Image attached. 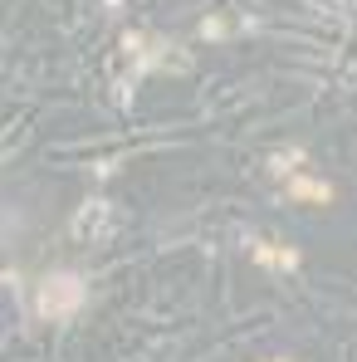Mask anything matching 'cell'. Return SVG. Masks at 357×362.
Listing matches in <instances>:
<instances>
[{
	"label": "cell",
	"instance_id": "obj_3",
	"mask_svg": "<svg viewBox=\"0 0 357 362\" xmlns=\"http://www.w3.org/2000/svg\"><path fill=\"white\" fill-rule=\"evenodd\" d=\"M250 255H254V264H264V269H298V250H279V245H264V240H250Z\"/></svg>",
	"mask_w": 357,
	"mask_h": 362
},
{
	"label": "cell",
	"instance_id": "obj_2",
	"mask_svg": "<svg viewBox=\"0 0 357 362\" xmlns=\"http://www.w3.org/2000/svg\"><path fill=\"white\" fill-rule=\"evenodd\" d=\"M113 216H118V211H113L108 201H88V206L78 211V221H74V235H78V240H98V235L113 230Z\"/></svg>",
	"mask_w": 357,
	"mask_h": 362
},
{
	"label": "cell",
	"instance_id": "obj_4",
	"mask_svg": "<svg viewBox=\"0 0 357 362\" xmlns=\"http://www.w3.org/2000/svg\"><path fill=\"white\" fill-rule=\"evenodd\" d=\"M284 196H294V201H333V186H323L318 177H284Z\"/></svg>",
	"mask_w": 357,
	"mask_h": 362
},
{
	"label": "cell",
	"instance_id": "obj_1",
	"mask_svg": "<svg viewBox=\"0 0 357 362\" xmlns=\"http://www.w3.org/2000/svg\"><path fill=\"white\" fill-rule=\"evenodd\" d=\"M40 313L49 318V323H64V318H74L83 299H88V284H83V274H74V269H49L45 279H40Z\"/></svg>",
	"mask_w": 357,
	"mask_h": 362
}]
</instances>
